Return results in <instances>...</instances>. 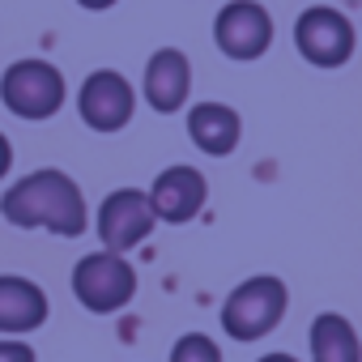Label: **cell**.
<instances>
[{"label":"cell","mask_w":362,"mask_h":362,"mask_svg":"<svg viewBox=\"0 0 362 362\" xmlns=\"http://www.w3.org/2000/svg\"><path fill=\"white\" fill-rule=\"evenodd\" d=\"M0 214H5L9 226L52 230L60 239H77L90 226L86 197L77 188V179L64 175V170H56V166L30 170V175L18 179L13 188H5V197H0Z\"/></svg>","instance_id":"obj_1"},{"label":"cell","mask_w":362,"mask_h":362,"mask_svg":"<svg viewBox=\"0 0 362 362\" xmlns=\"http://www.w3.org/2000/svg\"><path fill=\"white\" fill-rule=\"evenodd\" d=\"M290 311V290L281 277L273 273H256L247 281H239L226 303H222V332L235 341H260L269 337Z\"/></svg>","instance_id":"obj_2"},{"label":"cell","mask_w":362,"mask_h":362,"mask_svg":"<svg viewBox=\"0 0 362 362\" xmlns=\"http://www.w3.org/2000/svg\"><path fill=\"white\" fill-rule=\"evenodd\" d=\"M64 73L47 60H18L5 69V77H0V103H5V111H13L18 119H52L60 107H64Z\"/></svg>","instance_id":"obj_3"},{"label":"cell","mask_w":362,"mask_h":362,"mask_svg":"<svg viewBox=\"0 0 362 362\" xmlns=\"http://www.w3.org/2000/svg\"><path fill=\"white\" fill-rule=\"evenodd\" d=\"M73 298L94 315H115L136 298V269L115 252H90L73 264Z\"/></svg>","instance_id":"obj_4"},{"label":"cell","mask_w":362,"mask_h":362,"mask_svg":"<svg viewBox=\"0 0 362 362\" xmlns=\"http://www.w3.org/2000/svg\"><path fill=\"white\" fill-rule=\"evenodd\" d=\"M354 47H358V30H354V22L341 9L311 5V9L298 13V22H294V52L307 64H315V69H341V64H349Z\"/></svg>","instance_id":"obj_5"},{"label":"cell","mask_w":362,"mask_h":362,"mask_svg":"<svg viewBox=\"0 0 362 362\" xmlns=\"http://www.w3.org/2000/svg\"><path fill=\"white\" fill-rule=\"evenodd\" d=\"M214 43L226 60L252 64L273 47V13L260 0H230L214 18Z\"/></svg>","instance_id":"obj_6"},{"label":"cell","mask_w":362,"mask_h":362,"mask_svg":"<svg viewBox=\"0 0 362 362\" xmlns=\"http://www.w3.org/2000/svg\"><path fill=\"white\" fill-rule=\"evenodd\" d=\"M153 209H149V197L141 188H115L103 205H98V218H94V230L103 239V252H132L141 247L149 235H153Z\"/></svg>","instance_id":"obj_7"},{"label":"cell","mask_w":362,"mask_h":362,"mask_svg":"<svg viewBox=\"0 0 362 362\" xmlns=\"http://www.w3.org/2000/svg\"><path fill=\"white\" fill-rule=\"evenodd\" d=\"M77 111L86 119V128L94 132H119L128 128L132 111H136V90L124 73L115 69H94L81 90H77Z\"/></svg>","instance_id":"obj_8"},{"label":"cell","mask_w":362,"mask_h":362,"mask_svg":"<svg viewBox=\"0 0 362 362\" xmlns=\"http://www.w3.org/2000/svg\"><path fill=\"white\" fill-rule=\"evenodd\" d=\"M149 197V209L158 222H170V226H184L192 222L205 201H209V184H205V175L197 166H166L158 179H153V188L145 192Z\"/></svg>","instance_id":"obj_9"},{"label":"cell","mask_w":362,"mask_h":362,"mask_svg":"<svg viewBox=\"0 0 362 362\" xmlns=\"http://www.w3.org/2000/svg\"><path fill=\"white\" fill-rule=\"evenodd\" d=\"M141 94L145 103L158 111V115H175L184 111L188 94H192V64L179 47H158L145 64V77H141Z\"/></svg>","instance_id":"obj_10"},{"label":"cell","mask_w":362,"mask_h":362,"mask_svg":"<svg viewBox=\"0 0 362 362\" xmlns=\"http://www.w3.org/2000/svg\"><path fill=\"white\" fill-rule=\"evenodd\" d=\"M47 311H52V303L39 281L0 273V332L5 337H26V332L43 328Z\"/></svg>","instance_id":"obj_11"},{"label":"cell","mask_w":362,"mask_h":362,"mask_svg":"<svg viewBox=\"0 0 362 362\" xmlns=\"http://www.w3.org/2000/svg\"><path fill=\"white\" fill-rule=\"evenodd\" d=\"M188 136H192V145H197L201 153L226 158V153H235L239 141H243V119H239V111L226 107V103H197V107L188 111Z\"/></svg>","instance_id":"obj_12"},{"label":"cell","mask_w":362,"mask_h":362,"mask_svg":"<svg viewBox=\"0 0 362 362\" xmlns=\"http://www.w3.org/2000/svg\"><path fill=\"white\" fill-rule=\"evenodd\" d=\"M311 362H362V341L358 328L341 311H320L307 328Z\"/></svg>","instance_id":"obj_13"},{"label":"cell","mask_w":362,"mask_h":362,"mask_svg":"<svg viewBox=\"0 0 362 362\" xmlns=\"http://www.w3.org/2000/svg\"><path fill=\"white\" fill-rule=\"evenodd\" d=\"M170 362H222V345L205 332H184L170 345Z\"/></svg>","instance_id":"obj_14"},{"label":"cell","mask_w":362,"mask_h":362,"mask_svg":"<svg viewBox=\"0 0 362 362\" xmlns=\"http://www.w3.org/2000/svg\"><path fill=\"white\" fill-rule=\"evenodd\" d=\"M0 362H35V349L22 337H9V341H0Z\"/></svg>","instance_id":"obj_15"},{"label":"cell","mask_w":362,"mask_h":362,"mask_svg":"<svg viewBox=\"0 0 362 362\" xmlns=\"http://www.w3.org/2000/svg\"><path fill=\"white\" fill-rule=\"evenodd\" d=\"M13 170V145H9V136L0 132V179H5Z\"/></svg>","instance_id":"obj_16"},{"label":"cell","mask_w":362,"mask_h":362,"mask_svg":"<svg viewBox=\"0 0 362 362\" xmlns=\"http://www.w3.org/2000/svg\"><path fill=\"white\" fill-rule=\"evenodd\" d=\"M81 9H90V13H103V9H111V5H119V0H77Z\"/></svg>","instance_id":"obj_17"},{"label":"cell","mask_w":362,"mask_h":362,"mask_svg":"<svg viewBox=\"0 0 362 362\" xmlns=\"http://www.w3.org/2000/svg\"><path fill=\"white\" fill-rule=\"evenodd\" d=\"M256 362H298L294 354H286V349H273V354H260Z\"/></svg>","instance_id":"obj_18"}]
</instances>
